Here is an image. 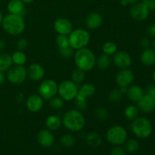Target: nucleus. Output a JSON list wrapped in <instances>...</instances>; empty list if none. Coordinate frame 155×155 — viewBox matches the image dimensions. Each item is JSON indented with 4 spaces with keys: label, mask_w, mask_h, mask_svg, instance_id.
<instances>
[{
    "label": "nucleus",
    "mask_w": 155,
    "mask_h": 155,
    "mask_svg": "<svg viewBox=\"0 0 155 155\" xmlns=\"http://www.w3.org/2000/svg\"><path fill=\"white\" fill-rule=\"evenodd\" d=\"M127 93L128 98L134 102H138L145 95L143 89L137 85H133L130 86L129 89H127Z\"/></svg>",
    "instance_id": "nucleus-21"
},
{
    "label": "nucleus",
    "mask_w": 155,
    "mask_h": 155,
    "mask_svg": "<svg viewBox=\"0 0 155 155\" xmlns=\"http://www.w3.org/2000/svg\"><path fill=\"white\" fill-rule=\"evenodd\" d=\"M127 131L124 127L120 125L113 126L106 133V139L114 145H122L127 140Z\"/></svg>",
    "instance_id": "nucleus-7"
},
{
    "label": "nucleus",
    "mask_w": 155,
    "mask_h": 155,
    "mask_svg": "<svg viewBox=\"0 0 155 155\" xmlns=\"http://www.w3.org/2000/svg\"><path fill=\"white\" fill-rule=\"evenodd\" d=\"M68 38L71 47H72L74 49L78 50L85 48L89 44L90 35L89 32L84 29H77L72 30Z\"/></svg>",
    "instance_id": "nucleus-5"
},
{
    "label": "nucleus",
    "mask_w": 155,
    "mask_h": 155,
    "mask_svg": "<svg viewBox=\"0 0 155 155\" xmlns=\"http://www.w3.org/2000/svg\"><path fill=\"white\" fill-rule=\"evenodd\" d=\"M58 90L57 83L52 80H44L39 86V94L43 99L50 100L56 95Z\"/></svg>",
    "instance_id": "nucleus-9"
},
{
    "label": "nucleus",
    "mask_w": 155,
    "mask_h": 155,
    "mask_svg": "<svg viewBox=\"0 0 155 155\" xmlns=\"http://www.w3.org/2000/svg\"><path fill=\"white\" fill-rule=\"evenodd\" d=\"M3 15H2V12L0 11V24L2 23V21H3Z\"/></svg>",
    "instance_id": "nucleus-49"
},
{
    "label": "nucleus",
    "mask_w": 155,
    "mask_h": 155,
    "mask_svg": "<svg viewBox=\"0 0 155 155\" xmlns=\"http://www.w3.org/2000/svg\"><path fill=\"white\" fill-rule=\"evenodd\" d=\"M114 63L117 67L127 69L131 65L132 58L129 53L124 51H117L114 55Z\"/></svg>",
    "instance_id": "nucleus-13"
},
{
    "label": "nucleus",
    "mask_w": 155,
    "mask_h": 155,
    "mask_svg": "<svg viewBox=\"0 0 155 155\" xmlns=\"http://www.w3.org/2000/svg\"><path fill=\"white\" fill-rule=\"evenodd\" d=\"M128 4H135V3H137L139 0H126Z\"/></svg>",
    "instance_id": "nucleus-46"
},
{
    "label": "nucleus",
    "mask_w": 155,
    "mask_h": 155,
    "mask_svg": "<svg viewBox=\"0 0 155 155\" xmlns=\"http://www.w3.org/2000/svg\"><path fill=\"white\" fill-rule=\"evenodd\" d=\"M95 92V86L92 83H85L78 90L75 98V106L78 110H86L87 98L92 97Z\"/></svg>",
    "instance_id": "nucleus-6"
},
{
    "label": "nucleus",
    "mask_w": 155,
    "mask_h": 155,
    "mask_svg": "<svg viewBox=\"0 0 155 155\" xmlns=\"http://www.w3.org/2000/svg\"><path fill=\"white\" fill-rule=\"evenodd\" d=\"M95 115L100 120H105L108 118L109 113L105 108L103 107H98L95 110Z\"/></svg>",
    "instance_id": "nucleus-36"
},
{
    "label": "nucleus",
    "mask_w": 155,
    "mask_h": 155,
    "mask_svg": "<svg viewBox=\"0 0 155 155\" xmlns=\"http://www.w3.org/2000/svg\"><path fill=\"white\" fill-rule=\"evenodd\" d=\"M147 32H148V35H150L151 37L155 38V23L148 26V29H147Z\"/></svg>",
    "instance_id": "nucleus-42"
},
{
    "label": "nucleus",
    "mask_w": 155,
    "mask_h": 155,
    "mask_svg": "<svg viewBox=\"0 0 155 155\" xmlns=\"http://www.w3.org/2000/svg\"><path fill=\"white\" fill-rule=\"evenodd\" d=\"M27 75L31 80L38 81L43 78L45 75V71L44 68L39 64H32L27 69Z\"/></svg>",
    "instance_id": "nucleus-19"
},
{
    "label": "nucleus",
    "mask_w": 155,
    "mask_h": 155,
    "mask_svg": "<svg viewBox=\"0 0 155 155\" xmlns=\"http://www.w3.org/2000/svg\"><path fill=\"white\" fill-rule=\"evenodd\" d=\"M2 24L6 33L13 36L21 34L25 28V22L23 17L13 14L6 15L3 18Z\"/></svg>",
    "instance_id": "nucleus-3"
},
{
    "label": "nucleus",
    "mask_w": 155,
    "mask_h": 155,
    "mask_svg": "<svg viewBox=\"0 0 155 155\" xmlns=\"http://www.w3.org/2000/svg\"><path fill=\"white\" fill-rule=\"evenodd\" d=\"M110 155H126V150L120 145H116L111 149Z\"/></svg>",
    "instance_id": "nucleus-38"
},
{
    "label": "nucleus",
    "mask_w": 155,
    "mask_h": 155,
    "mask_svg": "<svg viewBox=\"0 0 155 155\" xmlns=\"http://www.w3.org/2000/svg\"><path fill=\"white\" fill-rule=\"evenodd\" d=\"M96 63L97 66L99 69L105 70L110 67V64H111V58H110V55L103 54L98 57V58L97 59Z\"/></svg>",
    "instance_id": "nucleus-26"
},
{
    "label": "nucleus",
    "mask_w": 155,
    "mask_h": 155,
    "mask_svg": "<svg viewBox=\"0 0 155 155\" xmlns=\"http://www.w3.org/2000/svg\"><path fill=\"white\" fill-rule=\"evenodd\" d=\"M120 4L122 5L123 6H125V5H128V3H127V2L126 1V0H121Z\"/></svg>",
    "instance_id": "nucleus-47"
},
{
    "label": "nucleus",
    "mask_w": 155,
    "mask_h": 155,
    "mask_svg": "<svg viewBox=\"0 0 155 155\" xmlns=\"http://www.w3.org/2000/svg\"><path fill=\"white\" fill-rule=\"evenodd\" d=\"M152 78H153V80H154V82H155V70H154V72H153V74H152Z\"/></svg>",
    "instance_id": "nucleus-51"
},
{
    "label": "nucleus",
    "mask_w": 155,
    "mask_h": 155,
    "mask_svg": "<svg viewBox=\"0 0 155 155\" xmlns=\"http://www.w3.org/2000/svg\"><path fill=\"white\" fill-rule=\"evenodd\" d=\"M61 125V120L57 115H51L45 121V126L49 130H57Z\"/></svg>",
    "instance_id": "nucleus-24"
},
{
    "label": "nucleus",
    "mask_w": 155,
    "mask_h": 155,
    "mask_svg": "<svg viewBox=\"0 0 155 155\" xmlns=\"http://www.w3.org/2000/svg\"><path fill=\"white\" fill-rule=\"evenodd\" d=\"M149 12V9L144 3L137 2L133 4L130 8V14L133 19L138 21H142L148 18Z\"/></svg>",
    "instance_id": "nucleus-11"
},
{
    "label": "nucleus",
    "mask_w": 155,
    "mask_h": 155,
    "mask_svg": "<svg viewBox=\"0 0 155 155\" xmlns=\"http://www.w3.org/2000/svg\"><path fill=\"white\" fill-rule=\"evenodd\" d=\"M27 40L24 38H21L18 40V43H17V47H18V50L19 51H23V50L25 49L27 46Z\"/></svg>",
    "instance_id": "nucleus-39"
},
{
    "label": "nucleus",
    "mask_w": 155,
    "mask_h": 155,
    "mask_svg": "<svg viewBox=\"0 0 155 155\" xmlns=\"http://www.w3.org/2000/svg\"><path fill=\"white\" fill-rule=\"evenodd\" d=\"M102 23V17L97 12H92L89 14L86 18V25L87 28L90 30H96L101 27Z\"/></svg>",
    "instance_id": "nucleus-18"
},
{
    "label": "nucleus",
    "mask_w": 155,
    "mask_h": 155,
    "mask_svg": "<svg viewBox=\"0 0 155 155\" xmlns=\"http://www.w3.org/2000/svg\"><path fill=\"white\" fill-rule=\"evenodd\" d=\"M117 45L113 42H106L102 46V51L104 52V54H107V55H112V54H114L117 52Z\"/></svg>",
    "instance_id": "nucleus-30"
},
{
    "label": "nucleus",
    "mask_w": 155,
    "mask_h": 155,
    "mask_svg": "<svg viewBox=\"0 0 155 155\" xmlns=\"http://www.w3.org/2000/svg\"><path fill=\"white\" fill-rule=\"evenodd\" d=\"M137 103L139 110L143 113H151L155 109V98L148 94L144 95Z\"/></svg>",
    "instance_id": "nucleus-14"
},
{
    "label": "nucleus",
    "mask_w": 155,
    "mask_h": 155,
    "mask_svg": "<svg viewBox=\"0 0 155 155\" xmlns=\"http://www.w3.org/2000/svg\"><path fill=\"white\" fill-rule=\"evenodd\" d=\"M85 80V72L80 69H77L72 73V81L76 84H80Z\"/></svg>",
    "instance_id": "nucleus-32"
},
{
    "label": "nucleus",
    "mask_w": 155,
    "mask_h": 155,
    "mask_svg": "<svg viewBox=\"0 0 155 155\" xmlns=\"http://www.w3.org/2000/svg\"><path fill=\"white\" fill-rule=\"evenodd\" d=\"M59 53L61 55L65 58H69L74 54V48L71 46L66 47V48H59Z\"/></svg>",
    "instance_id": "nucleus-37"
},
{
    "label": "nucleus",
    "mask_w": 155,
    "mask_h": 155,
    "mask_svg": "<svg viewBox=\"0 0 155 155\" xmlns=\"http://www.w3.org/2000/svg\"><path fill=\"white\" fill-rule=\"evenodd\" d=\"M49 104L54 110H61L64 105V101L61 97H53L50 99Z\"/></svg>",
    "instance_id": "nucleus-33"
},
{
    "label": "nucleus",
    "mask_w": 155,
    "mask_h": 155,
    "mask_svg": "<svg viewBox=\"0 0 155 155\" xmlns=\"http://www.w3.org/2000/svg\"><path fill=\"white\" fill-rule=\"evenodd\" d=\"M62 123L70 131L78 132L85 127L86 120L83 114L77 109L67 111L64 115Z\"/></svg>",
    "instance_id": "nucleus-2"
},
{
    "label": "nucleus",
    "mask_w": 155,
    "mask_h": 155,
    "mask_svg": "<svg viewBox=\"0 0 155 155\" xmlns=\"http://www.w3.org/2000/svg\"><path fill=\"white\" fill-rule=\"evenodd\" d=\"M37 141L41 146L50 148L54 143V136L49 130H42L38 133Z\"/></svg>",
    "instance_id": "nucleus-16"
},
{
    "label": "nucleus",
    "mask_w": 155,
    "mask_h": 155,
    "mask_svg": "<svg viewBox=\"0 0 155 155\" xmlns=\"http://www.w3.org/2000/svg\"><path fill=\"white\" fill-rule=\"evenodd\" d=\"M150 40L147 37H142V39L139 40V45L142 48H148V47L150 46Z\"/></svg>",
    "instance_id": "nucleus-41"
},
{
    "label": "nucleus",
    "mask_w": 155,
    "mask_h": 155,
    "mask_svg": "<svg viewBox=\"0 0 155 155\" xmlns=\"http://www.w3.org/2000/svg\"><path fill=\"white\" fill-rule=\"evenodd\" d=\"M5 79V75L4 74H3V72H1V71H0V86L4 83Z\"/></svg>",
    "instance_id": "nucleus-44"
},
{
    "label": "nucleus",
    "mask_w": 155,
    "mask_h": 155,
    "mask_svg": "<svg viewBox=\"0 0 155 155\" xmlns=\"http://www.w3.org/2000/svg\"><path fill=\"white\" fill-rule=\"evenodd\" d=\"M27 109L31 112H38L43 106V98L39 95H31L26 101Z\"/></svg>",
    "instance_id": "nucleus-17"
},
{
    "label": "nucleus",
    "mask_w": 155,
    "mask_h": 155,
    "mask_svg": "<svg viewBox=\"0 0 155 155\" xmlns=\"http://www.w3.org/2000/svg\"><path fill=\"white\" fill-rule=\"evenodd\" d=\"M142 3L145 5L151 12H155V0H143Z\"/></svg>",
    "instance_id": "nucleus-40"
},
{
    "label": "nucleus",
    "mask_w": 155,
    "mask_h": 155,
    "mask_svg": "<svg viewBox=\"0 0 155 155\" xmlns=\"http://www.w3.org/2000/svg\"><path fill=\"white\" fill-rule=\"evenodd\" d=\"M140 60L145 66H152L155 64V51L151 48H145L141 54Z\"/></svg>",
    "instance_id": "nucleus-22"
},
{
    "label": "nucleus",
    "mask_w": 155,
    "mask_h": 155,
    "mask_svg": "<svg viewBox=\"0 0 155 155\" xmlns=\"http://www.w3.org/2000/svg\"><path fill=\"white\" fill-rule=\"evenodd\" d=\"M134 80L133 71L128 69H123L117 74L116 82L120 87H128Z\"/></svg>",
    "instance_id": "nucleus-12"
},
{
    "label": "nucleus",
    "mask_w": 155,
    "mask_h": 155,
    "mask_svg": "<svg viewBox=\"0 0 155 155\" xmlns=\"http://www.w3.org/2000/svg\"><path fill=\"white\" fill-rule=\"evenodd\" d=\"M5 46V44L4 41L2 39H0V51H2L4 49Z\"/></svg>",
    "instance_id": "nucleus-45"
},
{
    "label": "nucleus",
    "mask_w": 155,
    "mask_h": 155,
    "mask_svg": "<svg viewBox=\"0 0 155 155\" xmlns=\"http://www.w3.org/2000/svg\"><path fill=\"white\" fill-rule=\"evenodd\" d=\"M139 143L136 139H130L124 143V149L130 153H135L139 150Z\"/></svg>",
    "instance_id": "nucleus-29"
},
{
    "label": "nucleus",
    "mask_w": 155,
    "mask_h": 155,
    "mask_svg": "<svg viewBox=\"0 0 155 155\" xmlns=\"http://www.w3.org/2000/svg\"><path fill=\"white\" fill-rule=\"evenodd\" d=\"M76 139L74 136L71 134H65L61 138V143L64 147L66 148H71L75 145Z\"/></svg>",
    "instance_id": "nucleus-31"
},
{
    "label": "nucleus",
    "mask_w": 155,
    "mask_h": 155,
    "mask_svg": "<svg viewBox=\"0 0 155 155\" xmlns=\"http://www.w3.org/2000/svg\"><path fill=\"white\" fill-rule=\"evenodd\" d=\"M151 46H152V49L155 51V40L153 41V42L151 43Z\"/></svg>",
    "instance_id": "nucleus-50"
},
{
    "label": "nucleus",
    "mask_w": 155,
    "mask_h": 155,
    "mask_svg": "<svg viewBox=\"0 0 155 155\" xmlns=\"http://www.w3.org/2000/svg\"><path fill=\"white\" fill-rule=\"evenodd\" d=\"M86 142L92 148H98L102 144V136L96 132H91L88 133L86 137Z\"/></svg>",
    "instance_id": "nucleus-23"
},
{
    "label": "nucleus",
    "mask_w": 155,
    "mask_h": 155,
    "mask_svg": "<svg viewBox=\"0 0 155 155\" xmlns=\"http://www.w3.org/2000/svg\"><path fill=\"white\" fill-rule=\"evenodd\" d=\"M54 28L58 34L69 35L73 30L71 21L65 18H58L54 23Z\"/></svg>",
    "instance_id": "nucleus-15"
},
{
    "label": "nucleus",
    "mask_w": 155,
    "mask_h": 155,
    "mask_svg": "<svg viewBox=\"0 0 155 155\" xmlns=\"http://www.w3.org/2000/svg\"><path fill=\"white\" fill-rule=\"evenodd\" d=\"M74 61L78 69L86 72L95 67V56L90 49L83 48L77 50L74 53Z\"/></svg>",
    "instance_id": "nucleus-1"
},
{
    "label": "nucleus",
    "mask_w": 155,
    "mask_h": 155,
    "mask_svg": "<svg viewBox=\"0 0 155 155\" xmlns=\"http://www.w3.org/2000/svg\"><path fill=\"white\" fill-rule=\"evenodd\" d=\"M12 64V58L10 54L7 53L0 54V71L4 72L10 69Z\"/></svg>",
    "instance_id": "nucleus-25"
},
{
    "label": "nucleus",
    "mask_w": 155,
    "mask_h": 155,
    "mask_svg": "<svg viewBox=\"0 0 155 155\" xmlns=\"http://www.w3.org/2000/svg\"><path fill=\"white\" fill-rule=\"evenodd\" d=\"M56 43H57L59 48H63L68 46H71L69 42V38L66 35H58L57 37H56Z\"/></svg>",
    "instance_id": "nucleus-34"
},
{
    "label": "nucleus",
    "mask_w": 155,
    "mask_h": 155,
    "mask_svg": "<svg viewBox=\"0 0 155 155\" xmlns=\"http://www.w3.org/2000/svg\"><path fill=\"white\" fill-rule=\"evenodd\" d=\"M21 1H22L24 3H25V4H29V3L32 2L33 0H21Z\"/></svg>",
    "instance_id": "nucleus-48"
},
{
    "label": "nucleus",
    "mask_w": 155,
    "mask_h": 155,
    "mask_svg": "<svg viewBox=\"0 0 155 155\" xmlns=\"http://www.w3.org/2000/svg\"><path fill=\"white\" fill-rule=\"evenodd\" d=\"M27 77V70L23 65H16L9 69L7 78L13 84H21Z\"/></svg>",
    "instance_id": "nucleus-10"
},
{
    "label": "nucleus",
    "mask_w": 155,
    "mask_h": 155,
    "mask_svg": "<svg viewBox=\"0 0 155 155\" xmlns=\"http://www.w3.org/2000/svg\"><path fill=\"white\" fill-rule=\"evenodd\" d=\"M147 94L155 98V85H150L147 88Z\"/></svg>",
    "instance_id": "nucleus-43"
},
{
    "label": "nucleus",
    "mask_w": 155,
    "mask_h": 155,
    "mask_svg": "<svg viewBox=\"0 0 155 155\" xmlns=\"http://www.w3.org/2000/svg\"><path fill=\"white\" fill-rule=\"evenodd\" d=\"M123 93L121 92L120 89H115L110 92V95H109V100L110 102L112 103H117L120 101L122 99Z\"/></svg>",
    "instance_id": "nucleus-35"
},
{
    "label": "nucleus",
    "mask_w": 155,
    "mask_h": 155,
    "mask_svg": "<svg viewBox=\"0 0 155 155\" xmlns=\"http://www.w3.org/2000/svg\"><path fill=\"white\" fill-rule=\"evenodd\" d=\"M132 130L135 136L140 139H147L153 131L152 124L148 119L144 117H137L133 120Z\"/></svg>",
    "instance_id": "nucleus-4"
},
{
    "label": "nucleus",
    "mask_w": 155,
    "mask_h": 155,
    "mask_svg": "<svg viewBox=\"0 0 155 155\" xmlns=\"http://www.w3.org/2000/svg\"><path fill=\"white\" fill-rule=\"evenodd\" d=\"M10 14L22 16L24 13V3L21 0H11L7 5Z\"/></svg>",
    "instance_id": "nucleus-20"
},
{
    "label": "nucleus",
    "mask_w": 155,
    "mask_h": 155,
    "mask_svg": "<svg viewBox=\"0 0 155 155\" xmlns=\"http://www.w3.org/2000/svg\"><path fill=\"white\" fill-rule=\"evenodd\" d=\"M12 62L16 65H24L27 61V56L22 51H16L12 56Z\"/></svg>",
    "instance_id": "nucleus-28"
},
{
    "label": "nucleus",
    "mask_w": 155,
    "mask_h": 155,
    "mask_svg": "<svg viewBox=\"0 0 155 155\" xmlns=\"http://www.w3.org/2000/svg\"><path fill=\"white\" fill-rule=\"evenodd\" d=\"M125 117L129 120H134L139 116V108L135 105H129L126 107L124 111Z\"/></svg>",
    "instance_id": "nucleus-27"
},
{
    "label": "nucleus",
    "mask_w": 155,
    "mask_h": 155,
    "mask_svg": "<svg viewBox=\"0 0 155 155\" xmlns=\"http://www.w3.org/2000/svg\"><path fill=\"white\" fill-rule=\"evenodd\" d=\"M78 90L77 85L75 83L71 80H65L59 85L58 92L64 101H69L75 99Z\"/></svg>",
    "instance_id": "nucleus-8"
}]
</instances>
